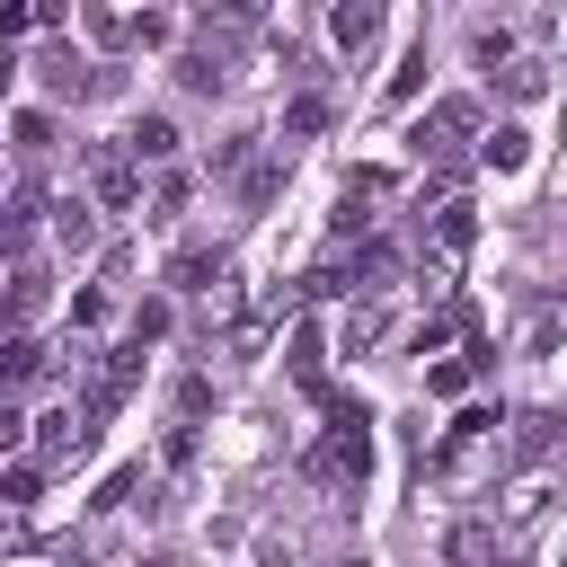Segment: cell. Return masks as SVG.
<instances>
[{"label":"cell","mask_w":567,"mask_h":567,"mask_svg":"<svg viewBox=\"0 0 567 567\" xmlns=\"http://www.w3.org/2000/svg\"><path fill=\"white\" fill-rule=\"evenodd\" d=\"M301 470H310L319 487H363V478H372V416H363V399L328 390V434L310 443Z\"/></svg>","instance_id":"obj_1"},{"label":"cell","mask_w":567,"mask_h":567,"mask_svg":"<svg viewBox=\"0 0 567 567\" xmlns=\"http://www.w3.org/2000/svg\"><path fill=\"white\" fill-rule=\"evenodd\" d=\"M89 186H97L106 213H133V204H142V168L124 159V142H97V151H89Z\"/></svg>","instance_id":"obj_2"},{"label":"cell","mask_w":567,"mask_h":567,"mask_svg":"<svg viewBox=\"0 0 567 567\" xmlns=\"http://www.w3.org/2000/svg\"><path fill=\"white\" fill-rule=\"evenodd\" d=\"M496 425H505L496 408H461V416H452V434L434 443V470H470V461L496 443Z\"/></svg>","instance_id":"obj_3"},{"label":"cell","mask_w":567,"mask_h":567,"mask_svg":"<svg viewBox=\"0 0 567 567\" xmlns=\"http://www.w3.org/2000/svg\"><path fill=\"white\" fill-rule=\"evenodd\" d=\"M97 443V425L89 416H71V408H53V416H35V452H44V470H62V461H80Z\"/></svg>","instance_id":"obj_4"},{"label":"cell","mask_w":567,"mask_h":567,"mask_svg":"<svg viewBox=\"0 0 567 567\" xmlns=\"http://www.w3.org/2000/svg\"><path fill=\"white\" fill-rule=\"evenodd\" d=\"M470 124H478V106H470V97H443V106L416 124V151H425V159H452V133H470Z\"/></svg>","instance_id":"obj_5"},{"label":"cell","mask_w":567,"mask_h":567,"mask_svg":"<svg viewBox=\"0 0 567 567\" xmlns=\"http://www.w3.org/2000/svg\"><path fill=\"white\" fill-rule=\"evenodd\" d=\"M478 168H496V177L532 168V133H523V124H487V133H478Z\"/></svg>","instance_id":"obj_6"},{"label":"cell","mask_w":567,"mask_h":567,"mask_svg":"<svg viewBox=\"0 0 567 567\" xmlns=\"http://www.w3.org/2000/svg\"><path fill=\"white\" fill-rule=\"evenodd\" d=\"M221 275H230L221 248H177V257H168V284H177V292H213Z\"/></svg>","instance_id":"obj_7"},{"label":"cell","mask_w":567,"mask_h":567,"mask_svg":"<svg viewBox=\"0 0 567 567\" xmlns=\"http://www.w3.org/2000/svg\"><path fill=\"white\" fill-rule=\"evenodd\" d=\"M124 159H133V168H142V159H177V124H168V115H142V124L124 133Z\"/></svg>","instance_id":"obj_8"},{"label":"cell","mask_w":567,"mask_h":567,"mask_svg":"<svg viewBox=\"0 0 567 567\" xmlns=\"http://www.w3.org/2000/svg\"><path fill=\"white\" fill-rule=\"evenodd\" d=\"M27 381H44V346H35V337H9V346H0V399L27 390Z\"/></svg>","instance_id":"obj_9"},{"label":"cell","mask_w":567,"mask_h":567,"mask_svg":"<svg viewBox=\"0 0 567 567\" xmlns=\"http://www.w3.org/2000/svg\"><path fill=\"white\" fill-rule=\"evenodd\" d=\"M328 35H337V44H346V53H363V44H372V35H381V9H372V0H346V9H337V18H328Z\"/></svg>","instance_id":"obj_10"},{"label":"cell","mask_w":567,"mask_h":567,"mask_svg":"<svg viewBox=\"0 0 567 567\" xmlns=\"http://www.w3.org/2000/svg\"><path fill=\"white\" fill-rule=\"evenodd\" d=\"M487 363H496V354H487V346H470V354L434 363V372H425V390H434V399H461V390H470V372H487Z\"/></svg>","instance_id":"obj_11"},{"label":"cell","mask_w":567,"mask_h":567,"mask_svg":"<svg viewBox=\"0 0 567 567\" xmlns=\"http://www.w3.org/2000/svg\"><path fill=\"white\" fill-rule=\"evenodd\" d=\"M514 452H523V461H549V452H558V416H549V408L514 416Z\"/></svg>","instance_id":"obj_12"},{"label":"cell","mask_w":567,"mask_h":567,"mask_svg":"<svg viewBox=\"0 0 567 567\" xmlns=\"http://www.w3.org/2000/svg\"><path fill=\"white\" fill-rule=\"evenodd\" d=\"M0 310H9V328H27V319L44 310V275H35V266H18V275H9V301H0Z\"/></svg>","instance_id":"obj_13"},{"label":"cell","mask_w":567,"mask_h":567,"mask_svg":"<svg viewBox=\"0 0 567 567\" xmlns=\"http://www.w3.org/2000/svg\"><path fill=\"white\" fill-rule=\"evenodd\" d=\"M35 213H44L35 195H18V204L0 213V257H27V239H35Z\"/></svg>","instance_id":"obj_14"},{"label":"cell","mask_w":567,"mask_h":567,"mask_svg":"<svg viewBox=\"0 0 567 567\" xmlns=\"http://www.w3.org/2000/svg\"><path fill=\"white\" fill-rule=\"evenodd\" d=\"M53 239L80 257V248H97V221H89V204H53Z\"/></svg>","instance_id":"obj_15"},{"label":"cell","mask_w":567,"mask_h":567,"mask_svg":"<svg viewBox=\"0 0 567 567\" xmlns=\"http://www.w3.org/2000/svg\"><path fill=\"white\" fill-rule=\"evenodd\" d=\"M452 567H496V532L487 523H461L452 532Z\"/></svg>","instance_id":"obj_16"},{"label":"cell","mask_w":567,"mask_h":567,"mask_svg":"<svg viewBox=\"0 0 567 567\" xmlns=\"http://www.w3.org/2000/svg\"><path fill=\"white\" fill-rule=\"evenodd\" d=\"M80 27H89L97 44H133V18H124V9H106V0H89V9H80Z\"/></svg>","instance_id":"obj_17"},{"label":"cell","mask_w":567,"mask_h":567,"mask_svg":"<svg viewBox=\"0 0 567 567\" xmlns=\"http://www.w3.org/2000/svg\"><path fill=\"white\" fill-rule=\"evenodd\" d=\"M177 80H186V89H221V80H230V62L204 44V53H177Z\"/></svg>","instance_id":"obj_18"},{"label":"cell","mask_w":567,"mask_h":567,"mask_svg":"<svg viewBox=\"0 0 567 567\" xmlns=\"http://www.w3.org/2000/svg\"><path fill=\"white\" fill-rule=\"evenodd\" d=\"M275 186H284V159H248V168H239V195H248V204H275Z\"/></svg>","instance_id":"obj_19"},{"label":"cell","mask_w":567,"mask_h":567,"mask_svg":"<svg viewBox=\"0 0 567 567\" xmlns=\"http://www.w3.org/2000/svg\"><path fill=\"white\" fill-rule=\"evenodd\" d=\"M35 487H44V461H18V470H0V505H35Z\"/></svg>","instance_id":"obj_20"},{"label":"cell","mask_w":567,"mask_h":567,"mask_svg":"<svg viewBox=\"0 0 567 567\" xmlns=\"http://www.w3.org/2000/svg\"><path fill=\"white\" fill-rule=\"evenodd\" d=\"M416 89H425V44H416V53H408V62H399V71H390V106H408V97H416Z\"/></svg>","instance_id":"obj_21"},{"label":"cell","mask_w":567,"mask_h":567,"mask_svg":"<svg viewBox=\"0 0 567 567\" xmlns=\"http://www.w3.org/2000/svg\"><path fill=\"white\" fill-rule=\"evenodd\" d=\"M319 354H328V346H319V328H301V337H292V381H310V390H319Z\"/></svg>","instance_id":"obj_22"},{"label":"cell","mask_w":567,"mask_h":567,"mask_svg":"<svg viewBox=\"0 0 567 567\" xmlns=\"http://www.w3.org/2000/svg\"><path fill=\"white\" fill-rule=\"evenodd\" d=\"M540 89H549L540 62H505V97H540Z\"/></svg>","instance_id":"obj_23"},{"label":"cell","mask_w":567,"mask_h":567,"mask_svg":"<svg viewBox=\"0 0 567 567\" xmlns=\"http://www.w3.org/2000/svg\"><path fill=\"white\" fill-rule=\"evenodd\" d=\"M266 337H275V319H239V328H230V354H239V363H257V346H266Z\"/></svg>","instance_id":"obj_24"},{"label":"cell","mask_w":567,"mask_h":567,"mask_svg":"<svg viewBox=\"0 0 567 567\" xmlns=\"http://www.w3.org/2000/svg\"><path fill=\"white\" fill-rule=\"evenodd\" d=\"M319 124H328L319 97H292V106H284V133H319Z\"/></svg>","instance_id":"obj_25"},{"label":"cell","mask_w":567,"mask_h":567,"mask_svg":"<svg viewBox=\"0 0 567 567\" xmlns=\"http://www.w3.org/2000/svg\"><path fill=\"white\" fill-rule=\"evenodd\" d=\"M540 514H549V487L523 478V487H514V523H540Z\"/></svg>","instance_id":"obj_26"},{"label":"cell","mask_w":567,"mask_h":567,"mask_svg":"<svg viewBox=\"0 0 567 567\" xmlns=\"http://www.w3.org/2000/svg\"><path fill=\"white\" fill-rule=\"evenodd\" d=\"M168 35H177V18H159V9H142V18H133V44H168Z\"/></svg>","instance_id":"obj_27"},{"label":"cell","mask_w":567,"mask_h":567,"mask_svg":"<svg viewBox=\"0 0 567 567\" xmlns=\"http://www.w3.org/2000/svg\"><path fill=\"white\" fill-rule=\"evenodd\" d=\"M381 328H390V319H381V310H354V319H346V354H354V346H372V337H381Z\"/></svg>","instance_id":"obj_28"},{"label":"cell","mask_w":567,"mask_h":567,"mask_svg":"<svg viewBox=\"0 0 567 567\" xmlns=\"http://www.w3.org/2000/svg\"><path fill=\"white\" fill-rule=\"evenodd\" d=\"M159 328H168V310H159V301H142V310H133V346H151Z\"/></svg>","instance_id":"obj_29"},{"label":"cell","mask_w":567,"mask_h":567,"mask_svg":"<svg viewBox=\"0 0 567 567\" xmlns=\"http://www.w3.org/2000/svg\"><path fill=\"white\" fill-rule=\"evenodd\" d=\"M18 434H27V416H18L9 399H0V443H18Z\"/></svg>","instance_id":"obj_30"},{"label":"cell","mask_w":567,"mask_h":567,"mask_svg":"<svg viewBox=\"0 0 567 567\" xmlns=\"http://www.w3.org/2000/svg\"><path fill=\"white\" fill-rule=\"evenodd\" d=\"M346 567H372V558H346Z\"/></svg>","instance_id":"obj_31"},{"label":"cell","mask_w":567,"mask_h":567,"mask_svg":"<svg viewBox=\"0 0 567 567\" xmlns=\"http://www.w3.org/2000/svg\"><path fill=\"white\" fill-rule=\"evenodd\" d=\"M142 567H159V558H142Z\"/></svg>","instance_id":"obj_32"}]
</instances>
